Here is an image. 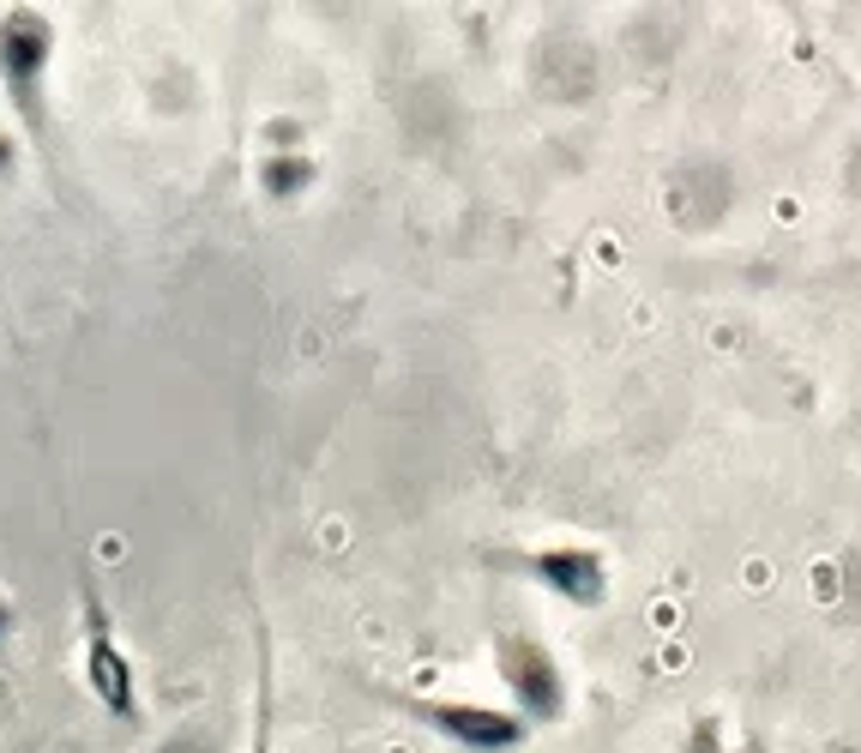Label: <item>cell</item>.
<instances>
[{"label": "cell", "mask_w": 861, "mask_h": 753, "mask_svg": "<svg viewBox=\"0 0 861 753\" xmlns=\"http://www.w3.org/2000/svg\"><path fill=\"white\" fill-rule=\"evenodd\" d=\"M248 753H272V669H265V640H260V687H253V735Z\"/></svg>", "instance_id": "obj_6"}, {"label": "cell", "mask_w": 861, "mask_h": 753, "mask_svg": "<svg viewBox=\"0 0 861 753\" xmlns=\"http://www.w3.org/2000/svg\"><path fill=\"white\" fill-rule=\"evenodd\" d=\"M0 97L31 145H55V19L43 7L0 12Z\"/></svg>", "instance_id": "obj_1"}, {"label": "cell", "mask_w": 861, "mask_h": 753, "mask_svg": "<svg viewBox=\"0 0 861 753\" xmlns=\"http://www.w3.org/2000/svg\"><path fill=\"white\" fill-rule=\"evenodd\" d=\"M416 730L440 735L458 753H519L531 723L512 718L506 706H482V699H453V694H385Z\"/></svg>", "instance_id": "obj_3"}, {"label": "cell", "mask_w": 861, "mask_h": 753, "mask_svg": "<svg viewBox=\"0 0 861 753\" xmlns=\"http://www.w3.org/2000/svg\"><path fill=\"white\" fill-rule=\"evenodd\" d=\"M494 675H500V687H506L512 718H524V723L567 718V706H573L567 669H560V657L536 640V633H500L494 640Z\"/></svg>", "instance_id": "obj_4"}, {"label": "cell", "mask_w": 861, "mask_h": 753, "mask_svg": "<svg viewBox=\"0 0 861 753\" xmlns=\"http://www.w3.org/2000/svg\"><path fill=\"white\" fill-rule=\"evenodd\" d=\"M79 669H85V687L115 723H145V694H139V669H133V651L121 645L115 633V615L102 603V591L91 579L79 585Z\"/></svg>", "instance_id": "obj_2"}, {"label": "cell", "mask_w": 861, "mask_h": 753, "mask_svg": "<svg viewBox=\"0 0 861 753\" xmlns=\"http://www.w3.org/2000/svg\"><path fill=\"white\" fill-rule=\"evenodd\" d=\"M7 633H12V603L0 597V640H7Z\"/></svg>", "instance_id": "obj_7"}, {"label": "cell", "mask_w": 861, "mask_h": 753, "mask_svg": "<svg viewBox=\"0 0 861 753\" xmlns=\"http://www.w3.org/2000/svg\"><path fill=\"white\" fill-rule=\"evenodd\" d=\"M512 567H519L536 591H548L567 609H597L602 597H609V560H602L597 548H585V543L524 548V555H512Z\"/></svg>", "instance_id": "obj_5"}]
</instances>
